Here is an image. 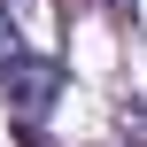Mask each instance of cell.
<instances>
[{"instance_id":"3957f363","label":"cell","mask_w":147,"mask_h":147,"mask_svg":"<svg viewBox=\"0 0 147 147\" xmlns=\"http://www.w3.org/2000/svg\"><path fill=\"white\" fill-rule=\"evenodd\" d=\"M116 8H124V0H116Z\"/></svg>"},{"instance_id":"7a4b0ae2","label":"cell","mask_w":147,"mask_h":147,"mask_svg":"<svg viewBox=\"0 0 147 147\" xmlns=\"http://www.w3.org/2000/svg\"><path fill=\"white\" fill-rule=\"evenodd\" d=\"M16 62H23V31H16V16L0 8V78H8Z\"/></svg>"},{"instance_id":"6da1fadb","label":"cell","mask_w":147,"mask_h":147,"mask_svg":"<svg viewBox=\"0 0 147 147\" xmlns=\"http://www.w3.org/2000/svg\"><path fill=\"white\" fill-rule=\"evenodd\" d=\"M0 93H8V109H16V124H23V147H39V124H47V109H54V93H62V62L23 54V62L0 78Z\"/></svg>"}]
</instances>
